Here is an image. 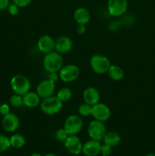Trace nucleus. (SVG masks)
Here are the masks:
<instances>
[{
	"label": "nucleus",
	"mask_w": 155,
	"mask_h": 156,
	"mask_svg": "<svg viewBox=\"0 0 155 156\" xmlns=\"http://www.w3.org/2000/svg\"><path fill=\"white\" fill-rule=\"evenodd\" d=\"M68 136L69 135L68 134V133L65 131L64 128H62V129H59L56 131V133H55V138L57 141L63 142L64 143L68 137Z\"/></svg>",
	"instance_id": "26"
},
{
	"label": "nucleus",
	"mask_w": 155,
	"mask_h": 156,
	"mask_svg": "<svg viewBox=\"0 0 155 156\" xmlns=\"http://www.w3.org/2000/svg\"><path fill=\"white\" fill-rule=\"evenodd\" d=\"M40 97L36 92L28 91L23 95V105L27 108H36L40 104Z\"/></svg>",
	"instance_id": "18"
},
{
	"label": "nucleus",
	"mask_w": 155,
	"mask_h": 156,
	"mask_svg": "<svg viewBox=\"0 0 155 156\" xmlns=\"http://www.w3.org/2000/svg\"><path fill=\"white\" fill-rule=\"evenodd\" d=\"M74 19L78 24L86 25L91 20V13L85 8H78L74 12Z\"/></svg>",
	"instance_id": "17"
},
{
	"label": "nucleus",
	"mask_w": 155,
	"mask_h": 156,
	"mask_svg": "<svg viewBox=\"0 0 155 156\" xmlns=\"http://www.w3.org/2000/svg\"><path fill=\"white\" fill-rule=\"evenodd\" d=\"M11 88L15 94L23 96L30 91V82L28 78L21 74L14 76L11 79Z\"/></svg>",
	"instance_id": "3"
},
{
	"label": "nucleus",
	"mask_w": 155,
	"mask_h": 156,
	"mask_svg": "<svg viewBox=\"0 0 155 156\" xmlns=\"http://www.w3.org/2000/svg\"><path fill=\"white\" fill-rule=\"evenodd\" d=\"M59 79L64 82H71L78 79L80 76V69L74 64L63 66L59 72Z\"/></svg>",
	"instance_id": "6"
},
{
	"label": "nucleus",
	"mask_w": 155,
	"mask_h": 156,
	"mask_svg": "<svg viewBox=\"0 0 155 156\" xmlns=\"http://www.w3.org/2000/svg\"><path fill=\"white\" fill-rule=\"evenodd\" d=\"M83 127V121L80 116L71 114L68 116L64 123V129L68 135H77Z\"/></svg>",
	"instance_id": "5"
},
{
	"label": "nucleus",
	"mask_w": 155,
	"mask_h": 156,
	"mask_svg": "<svg viewBox=\"0 0 155 156\" xmlns=\"http://www.w3.org/2000/svg\"><path fill=\"white\" fill-rule=\"evenodd\" d=\"M146 156H155V155H154V154H153V153H150V154H147V155Z\"/></svg>",
	"instance_id": "35"
},
{
	"label": "nucleus",
	"mask_w": 155,
	"mask_h": 156,
	"mask_svg": "<svg viewBox=\"0 0 155 156\" xmlns=\"http://www.w3.org/2000/svg\"><path fill=\"white\" fill-rule=\"evenodd\" d=\"M107 73L109 78L113 81H120L124 78V71L117 65H111Z\"/></svg>",
	"instance_id": "20"
},
{
	"label": "nucleus",
	"mask_w": 155,
	"mask_h": 156,
	"mask_svg": "<svg viewBox=\"0 0 155 156\" xmlns=\"http://www.w3.org/2000/svg\"><path fill=\"white\" fill-rule=\"evenodd\" d=\"M72 45L71 38L65 35L59 37L55 40V50L62 55L68 53L72 48Z\"/></svg>",
	"instance_id": "14"
},
{
	"label": "nucleus",
	"mask_w": 155,
	"mask_h": 156,
	"mask_svg": "<svg viewBox=\"0 0 155 156\" xmlns=\"http://www.w3.org/2000/svg\"><path fill=\"white\" fill-rule=\"evenodd\" d=\"M58 98L64 102H67L72 97V92H71V90L68 87H64V88H62L61 89H59V91H58L57 95Z\"/></svg>",
	"instance_id": "22"
},
{
	"label": "nucleus",
	"mask_w": 155,
	"mask_h": 156,
	"mask_svg": "<svg viewBox=\"0 0 155 156\" xmlns=\"http://www.w3.org/2000/svg\"><path fill=\"white\" fill-rule=\"evenodd\" d=\"M77 32L79 34H83L86 32V26L84 24H78L77 27Z\"/></svg>",
	"instance_id": "32"
},
{
	"label": "nucleus",
	"mask_w": 155,
	"mask_h": 156,
	"mask_svg": "<svg viewBox=\"0 0 155 156\" xmlns=\"http://www.w3.org/2000/svg\"><path fill=\"white\" fill-rule=\"evenodd\" d=\"M37 48L41 53H43L45 54L54 51L55 40L50 35H43L37 41Z\"/></svg>",
	"instance_id": "13"
},
{
	"label": "nucleus",
	"mask_w": 155,
	"mask_h": 156,
	"mask_svg": "<svg viewBox=\"0 0 155 156\" xmlns=\"http://www.w3.org/2000/svg\"><path fill=\"white\" fill-rule=\"evenodd\" d=\"M55 90H56V85L54 81L52 79H46L42 81L38 84L36 87V93L42 99L53 95Z\"/></svg>",
	"instance_id": "10"
},
{
	"label": "nucleus",
	"mask_w": 155,
	"mask_h": 156,
	"mask_svg": "<svg viewBox=\"0 0 155 156\" xmlns=\"http://www.w3.org/2000/svg\"><path fill=\"white\" fill-rule=\"evenodd\" d=\"M88 132L91 140L100 142L101 140H103L106 133L104 123L100 121V120H92L88 125Z\"/></svg>",
	"instance_id": "7"
},
{
	"label": "nucleus",
	"mask_w": 155,
	"mask_h": 156,
	"mask_svg": "<svg viewBox=\"0 0 155 156\" xmlns=\"http://www.w3.org/2000/svg\"><path fill=\"white\" fill-rule=\"evenodd\" d=\"M11 146L10 140L6 136L0 134V153L7 150Z\"/></svg>",
	"instance_id": "24"
},
{
	"label": "nucleus",
	"mask_w": 155,
	"mask_h": 156,
	"mask_svg": "<svg viewBox=\"0 0 155 156\" xmlns=\"http://www.w3.org/2000/svg\"><path fill=\"white\" fill-rule=\"evenodd\" d=\"M91 116L94 120L104 123L110 118L111 111L107 105L99 102L91 107Z\"/></svg>",
	"instance_id": "8"
},
{
	"label": "nucleus",
	"mask_w": 155,
	"mask_h": 156,
	"mask_svg": "<svg viewBox=\"0 0 155 156\" xmlns=\"http://www.w3.org/2000/svg\"><path fill=\"white\" fill-rule=\"evenodd\" d=\"M111 152H112V147L106 144H103L101 146V149H100V153L103 156H107L110 155Z\"/></svg>",
	"instance_id": "27"
},
{
	"label": "nucleus",
	"mask_w": 155,
	"mask_h": 156,
	"mask_svg": "<svg viewBox=\"0 0 155 156\" xmlns=\"http://www.w3.org/2000/svg\"><path fill=\"white\" fill-rule=\"evenodd\" d=\"M127 9V0H108L107 2L108 12L112 16H121L126 13Z\"/></svg>",
	"instance_id": "9"
},
{
	"label": "nucleus",
	"mask_w": 155,
	"mask_h": 156,
	"mask_svg": "<svg viewBox=\"0 0 155 156\" xmlns=\"http://www.w3.org/2000/svg\"><path fill=\"white\" fill-rule=\"evenodd\" d=\"M65 146L68 152L72 155H77L82 152L83 144L80 139L76 135H70L65 142Z\"/></svg>",
	"instance_id": "11"
},
{
	"label": "nucleus",
	"mask_w": 155,
	"mask_h": 156,
	"mask_svg": "<svg viewBox=\"0 0 155 156\" xmlns=\"http://www.w3.org/2000/svg\"><path fill=\"white\" fill-rule=\"evenodd\" d=\"M10 140L11 146L15 149H21L25 145L26 140L24 136L19 133L13 134L12 136L9 138Z\"/></svg>",
	"instance_id": "21"
},
{
	"label": "nucleus",
	"mask_w": 155,
	"mask_h": 156,
	"mask_svg": "<svg viewBox=\"0 0 155 156\" xmlns=\"http://www.w3.org/2000/svg\"><path fill=\"white\" fill-rule=\"evenodd\" d=\"M10 104L15 108H20L23 105V96L18 94H14L10 98Z\"/></svg>",
	"instance_id": "25"
},
{
	"label": "nucleus",
	"mask_w": 155,
	"mask_h": 156,
	"mask_svg": "<svg viewBox=\"0 0 155 156\" xmlns=\"http://www.w3.org/2000/svg\"><path fill=\"white\" fill-rule=\"evenodd\" d=\"M2 124L5 130L9 133H13L19 127L20 120L16 114L10 112L7 115L3 116Z\"/></svg>",
	"instance_id": "12"
},
{
	"label": "nucleus",
	"mask_w": 155,
	"mask_h": 156,
	"mask_svg": "<svg viewBox=\"0 0 155 156\" xmlns=\"http://www.w3.org/2000/svg\"><path fill=\"white\" fill-rule=\"evenodd\" d=\"M9 0H0V10H4L9 7Z\"/></svg>",
	"instance_id": "31"
},
{
	"label": "nucleus",
	"mask_w": 155,
	"mask_h": 156,
	"mask_svg": "<svg viewBox=\"0 0 155 156\" xmlns=\"http://www.w3.org/2000/svg\"><path fill=\"white\" fill-rule=\"evenodd\" d=\"M101 146L100 141L91 140L83 145L82 152L86 156H96L100 153Z\"/></svg>",
	"instance_id": "16"
},
{
	"label": "nucleus",
	"mask_w": 155,
	"mask_h": 156,
	"mask_svg": "<svg viewBox=\"0 0 155 156\" xmlns=\"http://www.w3.org/2000/svg\"><path fill=\"white\" fill-rule=\"evenodd\" d=\"M63 107V102L61 101L57 96L52 95L43 98L40 101V108L41 111L46 115H55L58 114Z\"/></svg>",
	"instance_id": "2"
},
{
	"label": "nucleus",
	"mask_w": 155,
	"mask_h": 156,
	"mask_svg": "<svg viewBox=\"0 0 155 156\" xmlns=\"http://www.w3.org/2000/svg\"><path fill=\"white\" fill-rule=\"evenodd\" d=\"M9 113H10V107L7 104H2L0 105V114L2 115H7Z\"/></svg>",
	"instance_id": "29"
},
{
	"label": "nucleus",
	"mask_w": 155,
	"mask_h": 156,
	"mask_svg": "<svg viewBox=\"0 0 155 156\" xmlns=\"http://www.w3.org/2000/svg\"><path fill=\"white\" fill-rule=\"evenodd\" d=\"M103 140L105 144L108 145L112 148L119 144L120 141H121V136L118 133L110 131V132L106 133Z\"/></svg>",
	"instance_id": "19"
},
{
	"label": "nucleus",
	"mask_w": 155,
	"mask_h": 156,
	"mask_svg": "<svg viewBox=\"0 0 155 156\" xmlns=\"http://www.w3.org/2000/svg\"><path fill=\"white\" fill-rule=\"evenodd\" d=\"M30 156H42V155H41L40 153H38V152H34V153L32 154Z\"/></svg>",
	"instance_id": "33"
},
{
	"label": "nucleus",
	"mask_w": 155,
	"mask_h": 156,
	"mask_svg": "<svg viewBox=\"0 0 155 156\" xmlns=\"http://www.w3.org/2000/svg\"><path fill=\"white\" fill-rule=\"evenodd\" d=\"M32 0H14V4L16 5L19 8H24L29 5Z\"/></svg>",
	"instance_id": "28"
},
{
	"label": "nucleus",
	"mask_w": 155,
	"mask_h": 156,
	"mask_svg": "<svg viewBox=\"0 0 155 156\" xmlns=\"http://www.w3.org/2000/svg\"><path fill=\"white\" fill-rule=\"evenodd\" d=\"M44 156H56V155H54V154H53V153H48V154H46Z\"/></svg>",
	"instance_id": "34"
},
{
	"label": "nucleus",
	"mask_w": 155,
	"mask_h": 156,
	"mask_svg": "<svg viewBox=\"0 0 155 156\" xmlns=\"http://www.w3.org/2000/svg\"><path fill=\"white\" fill-rule=\"evenodd\" d=\"M63 63L64 61L62 54L56 51L50 52L45 54L43 61L44 69L50 74L59 73L64 66Z\"/></svg>",
	"instance_id": "1"
},
{
	"label": "nucleus",
	"mask_w": 155,
	"mask_h": 156,
	"mask_svg": "<svg viewBox=\"0 0 155 156\" xmlns=\"http://www.w3.org/2000/svg\"><path fill=\"white\" fill-rule=\"evenodd\" d=\"M90 66L94 73L97 74L103 75L107 73L111 63L109 59L106 56L95 54L91 56L90 59Z\"/></svg>",
	"instance_id": "4"
},
{
	"label": "nucleus",
	"mask_w": 155,
	"mask_h": 156,
	"mask_svg": "<svg viewBox=\"0 0 155 156\" xmlns=\"http://www.w3.org/2000/svg\"><path fill=\"white\" fill-rule=\"evenodd\" d=\"M91 107L88 104L84 102L78 108V113L82 117H89L91 115Z\"/></svg>",
	"instance_id": "23"
},
{
	"label": "nucleus",
	"mask_w": 155,
	"mask_h": 156,
	"mask_svg": "<svg viewBox=\"0 0 155 156\" xmlns=\"http://www.w3.org/2000/svg\"><path fill=\"white\" fill-rule=\"evenodd\" d=\"M18 10H19V7L17 6L15 4L11 5H9V12L10 15H15L18 13Z\"/></svg>",
	"instance_id": "30"
},
{
	"label": "nucleus",
	"mask_w": 155,
	"mask_h": 156,
	"mask_svg": "<svg viewBox=\"0 0 155 156\" xmlns=\"http://www.w3.org/2000/svg\"><path fill=\"white\" fill-rule=\"evenodd\" d=\"M100 95L98 90L94 87H88L83 92L84 102L88 104L91 106L100 102Z\"/></svg>",
	"instance_id": "15"
}]
</instances>
